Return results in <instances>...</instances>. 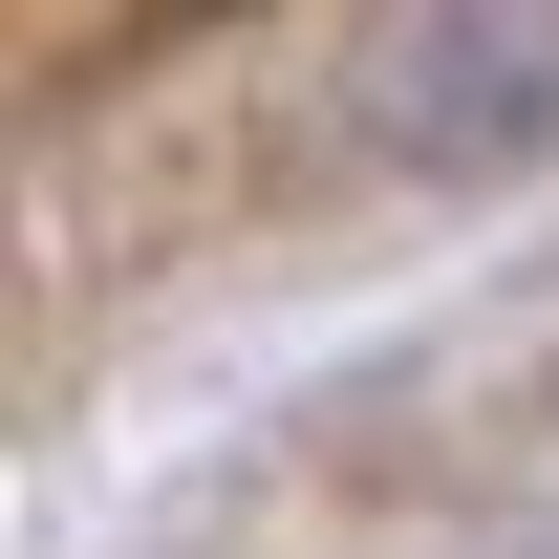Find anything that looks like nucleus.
<instances>
[{"label": "nucleus", "instance_id": "2", "mask_svg": "<svg viewBox=\"0 0 559 559\" xmlns=\"http://www.w3.org/2000/svg\"><path fill=\"white\" fill-rule=\"evenodd\" d=\"M452 559H559V495H516V516H474Z\"/></svg>", "mask_w": 559, "mask_h": 559}, {"label": "nucleus", "instance_id": "1", "mask_svg": "<svg viewBox=\"0 0 559 559\" xmlns=\"http://www.w3.org/2000/svg\"><path fill=\"white\" fill-rule=\"evenodd\" d=\"M366 151L430 173V194H495V173H538L559 151V0H388V44H366Z\"/></svg>", "mask_w": 559, "mask_h": 559}]
</instances>
